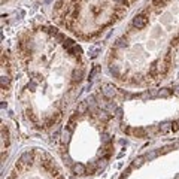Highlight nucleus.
<instances>
[{
	"label": "nucleus",
	"mask_w": 179,
	"mask_h": 179,
	"mask_svg": "<svg viewBox=\"0 0 179 179\" xmlns=\"http://www.w3.org/2000/svg\"><path fill=\"white\" fill-rule=\"evenodd\" d=\"M97 70H99V66H94L93 70H91V73H90V79H93V78H94V75L97 73Z\"/></svg>",
	"instance_id": "23"
},
{
	"label": "nucleus",
	"mask_w": 179,
	"mask_h": 179,
	"mask_svg": "<svg viewBox=\"0 0 179 179\" xmlns=\"http://www.w3.org/2000/svg\"><path fill=\"white\" fill-rule=\"evenodd\" d=\"M102 140H103V143H111V136H109L108 133H105V134L102 136Z\"/></svg>",
	"instance_id": "19"
},
{
	"label": "nucleus",
	"mask_w": 179,
	"mask_h": 179,
	"mask_svg": "<svg viewBox=\"0 0 179 179\" xmlns=\"http://www.w3.org/2000/svg\"><path fill=\"white\" fill-rule=\"evenodd\" d=\"M114 2H117V3H120V5H124V6L128 5V0H114Z\"/></svg>",
	"instance_id": "24"
},
{
	"label": "nucleus",
	"mask_w": 179,
	"mask_h": 179,
	"mask_svg": "<svg viewBox=\"0 0 179 179\" xmlns=\"http://www.w3.org/2000/svg\"><path fill=\"white\" fill-rule=\"evenodd\" d=\"M173 42H175V43H179V33L176 34V37L173 39Z\"/></svg>",
	"instance_id": "26"
},
{
	"label": "nucleus",
	"mask_w": 179,
	"mask_h": 179,
	"mask_svg": "<svg viewBox=\"0 0 179 179\" xmlns=\"http://www.w3.org/2000/svg\"><path fill=\"white\" fill-rule=\"evenodd\" d=\"M146 24H148V17H145V15H136L133 18V26L136 29H139V30L143 29Z\"/></svg>",
	"instance_id": "2"
},
{
	"label": "nucleus",
	"mask_w": 179,
	"mask_h": 179,
	"mask_svg": "<svg viewBox=\"0 0 179 179\" xmlns=\"http://www.w3.org/2000/svg\"><path fill=\"white\" fill-rule=\"evenodd\" d=\"M8 84H9V76H5V75H3V76H2V87L5 88V85H8Z\"/></svg>",
	"instance_id": "20"
},
{
	"label": "nucleus",
	"mask_w": 179,
	"mask_h": 179,
	"mask_svg": "<svg viewBox=\"0 0 179 179\" xmlns=\"http://www.w3.org/2000/svg\"><path fill=\"white\" fill-rule=\"evenodd\" d=\"M48 33H49V34H54V36H57V34H58V32H57V29H55V27H48Z\"/></svg>",
	"instance_id": "21"
},
{
	"label": "nucleus",
	"mask_w": 179,
	"mask_h": 179,
	"mask_svg": "<svg viewBox=\"0 0 179 179\" xmlns=\"http://www.w3.org/2000/svg\"><path fill=\"white\" fill-rule=\"evenodd\" d=\"M32 160H33V152L32 151H27V152H24L20 157V163L21 164H32Z\"/></svg>",
	"instance_id": "3"
},
{
	"label": "nucleus",
	"mask_w": 179,
	"mask_h": 179,
	"mask_svg": "<svg viewBox=\"0 0 179 179\" xmlns=\"http://www.w3.org/2000/svg\"><path fill=\"white\" fill-rule=\"evenodd\" d=\"M115 115H117V118H121V117H123V109H121V108H118Z\"/></svg>",
	"instance_id": "25"
},
{
	"label": "nucleus",
	"mask_w": 179,
	"mask_h": 179,
	"mask_svg": "<svg viewBox=\"0 0 179 179\" xmlns=\"http://www.w3.org/2000/svg\"><path fill=\"white\" fill-rule=\"evenodd\" d=\"M170 94H172V90L170 88H164V90H161V91L158 93L160 97H169Z\"/></svg>",
	"instance_id": "15"
},
{
	"label": "nucleus",
	"mask_w": 179,
	"mask_h": 179,
	"mask_svg": "<svg viewBox=\"0 0 179 179\" xmlns=\"http://www.w3.org/2000/svg\"><path fill=\"white\" fill-rule=\"evenodd\" d=\"M55 39H57L58 42H64V40H66V36H64L63 33H58V34L55 36Z\"/></svg>",
	"instance_id": "22"
},
{
	"label": "nucleus",
	"mask_w": 179,
	"mask_h": 179,
	"mask_svg": "<svg viewBox=\"0 0 179 179\" xmlns=\"http://www.w3.org/2000/svg\"><path fill=\"white\" fill-rule=\"evenodd\" d=\"M102 93H103V96H105L106 99H112V97L117 94V88H115L114 85H111V84H106V85H103V88H102Z\"/></svg>",
	"instance_id": "1"
},
{
	"label": "nucleus",
	"mask_w": 179,
	"mask_h": 179,
	"mask_svg": "<svg viewBox=\"0 0 179 179\" xmlns=\"http://www.w3.org/2000/svg\"><path fill=\"white\" fill-rule=\"evenodd\" d=\"M99 118H100L102 121H109V120H111V114L106 112V111H100V112H99Z\"/></svg>",
	"instance_id": "10"
},
{
	"label": "nucleus",
	"mask_w": 179,
	"mask_h": 179,
	"mask_svg": "<svg viewBox=\"0 0 179 179\" xmlns=\"http://www.w3.org/2000/svg\"><path fill=\"white\" fill-rule=\"evenodd\" d=\"M63 45H64V48H66V49H69V51H70V49H72V48H73V46H75L76 43H75V42H73L72 39H66Z\"/></svg>",
	"instance_id": "13"
},
{
	"label": "nucleus",
	"mask_w": 179,
	"mask_h": 179,
	"mask_svg": "<svg viewBox=\"0 0 179 179\" xmlns=\"http://www.w3.org/2000/svg\"><path fill=\"white\" fill-rule=\"evenodd\" d=\"M172 125H173V124H170V123H164V124H161V125H160V131L164 134V133H167V131H170V130H172Z\"/></svg>",
	"instance_id": "8"
},
{
	"label": "nucleus",
	"mask_w": 179,
	"mask_h": 179,
	"mask_svg": "<svg viewBox=\"0 0 179 179\" xmlns=\"http://www.w3.org/2000/svg\"><path fill=\"white\" fill-rule=\"evenodd\" d=\"M57 179H64V178L63 176H57Z\"/></svg>",
	"instance_id": "29"
},
{
	"label": "nucleus",
	"mask_w": 179,
	"mask_h": 179,
	"mask_svg": "<svg viewBox=\"0 0 179 179\" xmlns=\"http://www.w3.org/2000/svg\"><path fill=\"white\" fill-rule=\"evenodd\" d=\"M69 52H70V54H72L75 58H79V57H81V54H82V49H81L78 45H75V46H73V48H72Z\"/></svg>",
	"instance_id": "7"
},
{
	"label": "nucleus",
	"mask_w": 179,
	"mask_h": 179,
	"mask_svg": "<svg viewBox=\"0 0 179 179\" xmlns=\"http://www.w3.org/2000/svg\"><path fill=\"white\" fill-rule=\"evenodd\" d=\"M152 6H157V8L164 6V0H152Z\"/></svg>",
	"instance_id": "18"
},
{
	"label": "nucleus",
	"mask_w": 179,
	"mask_h": 179,
	"mask_svg": "<svg viewBox=\"0 0 179 179\" xmlns=\"http://www.w3.org/2000/svg\"><path fill=\"white\" fill-rule=\"evenodd\" d=\"M176 125H178V130H179V121H178V123H176Z\"/></svg>",
	"instance_id": "30"
},
{
	"label": "nucleus",
	"mask_w": 179,
	"mask_h": 179,
	"mask_svg": "<svg viewBox=\"0 0 179 179\" xmlns=\"http://www.w3.org/2000/svg\"><path fill=\"white\" fill-rule=\"evenodd\" d=\"M160 155V151H152V152H148L146 155H145V160H154L155 157H158Z\"/></svg>",
	"instance_id": "14"
},
{
	"label": "nucleus",
	"mask_w": 179,
	"mask_h": 179,
	"mask_svg": "<svg viewBox=\"0 0 179 179\" xmlns=\"http://www.w3.org/2000/svg\"><path fill=\"white\" fill-rule=\"evenodd\" d=\"M130 2H134V0H128V3H130Z\"/></svg>",
	"instance_id": "31"
},
{
	"label": "nucleus",
	"mask_w": 179,
	"mask_h": 179,
	"mask_svg": "<svg viewBox=\"0 0 179 179\" xmlns=\"http://www.w3.org/2000/svg\"><path fill=\"white\" fill-rule=\"evenodd\" d=\"M173 179H179V173H178V175H176V176H175Z\"/></svg>",
	"instance_id": "28"
},
{
	"label": "nucleus",
	"mask_w": 179,
	"mask_h": 179,
	"mask_svg": "<svg viewBox=\"0 0 179 179\" xmlns=\"http://www.w3.org/2000/svg\"><path fill=\"white\" fill-rule=\"evenodd\" d=\"M70 134H72V131H70V130H66V131L63 133V136H61V142H63V143H69Z\"/></svg>",
	"instance_id": "11"
},
{
	"label": "nucleus",
	"mask_w": 179,
	"mask_h": 179,
	"mask_svg": "<svg viewBox=\"0 0 179 179\" xmlns=\"http://www.w3.org/2000/svg\"><path fill=\"white\" fill-rule=\"evenodd\" d=\"M73 172H75L76 175H79V176H81V175H85V172H87V170H85V166H84V164L76 163V164L73 166Z\"/></svg>",
	"instance_id": "5"
},
{
	"label": "nucleus",
	"mask_w": 179,
	"mask_h": 179,
	"mask_svg": "<svg viewBox=\"0 0 179 179\" xmlns=\"http://www.w3.org/2000/svg\"><path fill=\"white\" fill-rule=\"evenodd\" d=\"M117 46H118V48H124V46H127V40H125V37H120V39L117 40Z\"/></svg>",
	"instance_id": "16"
},
{
	"label": "nucleus",
	"mask_w": 179,
	"mask_h": 179,
	"mask_svg": "<svg viewBox=\"0 0 179 179\" xmlns=\"http://www.w3.org/2000/svg\"><path fill=\"white\" fill-rule=\"evenodd\" d=\"M175 94H176V96H179V85L175 88Z\"/></svg>",
	"instance_id": "27"
},
{
	"label": "nucleus",
	"mask_w": 179,
	"mask_h": 179,
	"mask_svg": "<svg viewBox=\"0 0 179 179\" xmlns=\"http://www.w3.org/2000/svg\"><path fill=\"white\" fill-rule=\"evenodd\" d=\"M131 133L136 136V137H145V128H142V127H136V128H133L131 130Z\"/></svg>",
	"instance_id": "6"
},
{
	"label": "nucleus",
	"mask_w": 179,
	"mask_h": 179,
	"mask_svg": "<svg viewBox=\"0 0 179 179\" xmlns=\"http://www.w3.org/2000/svg\"><path fill=\"white\" fill-rule=\"evenodd\" d=\"M145 163V157H137L134 161H133V164H131V167H140L142 164Z\"/></svg>",
	"instance_id": "12"
},
{
	"label": "nucleus",
	"mask_w": 179,
	"mask_h": 179,
	"mask_svg": "<svg viewBox=\"0 0 179 179\" xmlns=\"http://www.w3.org/2000/svg\"><path fill=\"white\" fill-rule=\"evenodd\" d=\"M87 109H88V105H87V102H82V103L78 106V109H76V114H85V112H87Z\"/></svg>",
	"instance_id": "9"
},
{
	"label": "nucleus",
	"mask_w": 179,
	"mask_h": 179,
	"mask_svg": "<svg viewBox=\"0 0 179 179\" xmlns=\"http://www.w3.org/2000/svg\"><path fill=\"white\" fill-rule=\"evenodd\" d=\"M82 75H84L82 69H75L72 72V82H79L82 79Z\"/></svg>",
	"instance_id": "4"
},
{
	"label": "nucleus",
	"mask_w": 179,
	"mask_h": 179,
	"mask_svg": "<svg viewBox=\"0 0 179 179\" xmlns=\"http://www.w3.org/2000/svg\"><path fill=\"white\" fill-rule=\"evenodd\" d=\"M109 72H111V73H112L114 76H120L118 67H117V66H114V64H112V66H109Z\"/></svg>",
	"instance_id": "17"
}]
</instances>
